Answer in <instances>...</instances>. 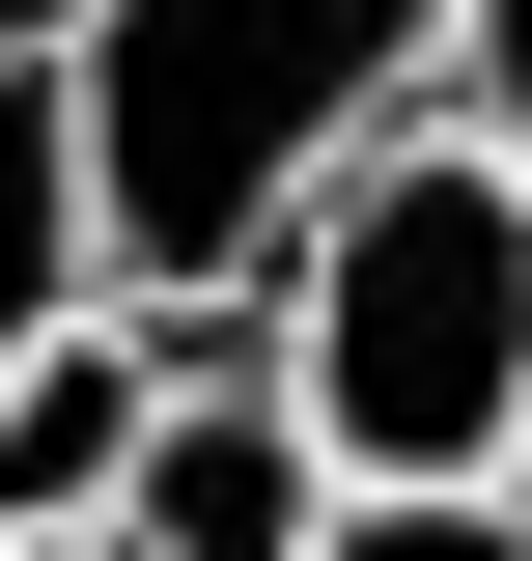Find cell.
I'll return each instance as SVG.
<instances>
[{"label": "cell", "mask_w": 532, "mask_h": 561, "mask_svg": "<svg viewBox=\"0 0 532 561\" xmlns=\"http://www.w3.org/2000/svg\"><path fill=\"white\" fill-rule=\"evenodd\" d=\"M57 84L113 197V309H253L336 169L449 113V0H57Z\"/></svg>", "instance_id": "cell-1"}, {"label": "cell", "mask_w": 532, "mask_h": 561, "mask_svg": "<svg viewBox=\"0 0 532 561\" xmlns=\"http://www.w3.org/2000/svg\"><path fill=\"white\" fill-rule=\"evenodd\" d=\"M253 309H280V421L336 449V505H505L532 478V197L476 140L336 169Z\"/></svg>", "instance_id": "cell-2"}, {"label": "cell", "mask_w": 532, "mask_h": 561, "mask_svg": "<svg viewBox=\"0 0 532 561\" xmlns=\"http://www.w3.org/2000/svg\"><path fill=\"white\" fill-rule=\"evenodd\" d=\"M309 534H336V449H309V421H280V393H169L84 561H309Z\"/></svg>", "instance_id": "cell-3"}, {"label": "cell", "mask_w": 532, "mask_h": 561, "mask_svg": "<svg viewBox=\"0 0 532 561\" xmlns=\"http://www.w3.org/2000/svg\"><path fill=\"white\" fill-rule=\"evenodd\" d=\"M57 337H113V197H84V84L57 28H0V393Z\"/></svg>", "instance_id": "cell-4"}, {"label": "cell", "mask_w": 532, "mask_h": 561, "mask_svg": "<svg viewBox=\"0 0 532 561\" xmlns=\"http://www.w3.org/2000/svg\"><path fill=\"white\" fill-rule=\"evenodd\" d=\"M140 421H169V365H140V309L28 365V393H0V561H84V534H113V478H140Z\"/></svg>", "instance_id": "cell-5"}, {"label": "cell", "mask_w": 532, "mask_h": 561, "mask_svg": "<svg viewBox=\"0 0 532 561\" xmlns=\"http://www.w3.org/2000/svg\"><path fill=\"white\" fill-rule=\"evenodd\" d=\"M420 140H476V169L532 197V0H449V113H420Z\"/></svg>", "instance_id": "cell-6"}, {"label": "cell", "mask_w": 532, "mask_h": 561, "mask_svg": "<svg viewBox=\"0 0 532 561\" xmlns=\"http://www.w3.org/2000/svg\"><path fill=\"white\" fill-rule=\"evenodd\" d=\"M309 561H532V478H505V505H336Z\"/></svg>", "instance_id": "cell-7"}, {"label": "cell", "mask_w": 532, "mask_h": 561, "mask_svg": "<svg viewBox=\"0 0 532 561\" xmlns=\"http://www.w3.org/2000/svg\"><path fill=\"white\" fill-rule=\"evenodd\" d=\"M0 28H57V0H0Z\"/></svg>", "instance_id": "cell-8"}]
</instances>
